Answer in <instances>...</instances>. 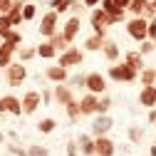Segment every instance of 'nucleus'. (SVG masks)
Segmentation results:
<instances>
[{
	"instance_id": "f257e3e1",
	"label": "nucleus",
	"mask_w": 156,
	"mask_h": 156,
	"mask_svg": "<svg viewBox=\"0 0 156 156\" xmlns=\"http://www.w3.org/2000/svg\"><path fill=\"white\" fill-rule=\"evenodd\" d=\"M107 74H109L112 82H122V84H131V82L139 80V72H136L134 67H129L126 62H116V65H112Z\"/></svg>"
},
{
	"instance_id": "f03ea898",
	"label": "nucleus",
	"mask_w": 156,
	"mask_h": 156,
	"mask_svg": "<svg viewBox=\"0 0 156 156\" xmlns=\"http://www.w3.org/2000/svg\"><path fill=\"white\" fill-rule=\"evenodd\" d=\"M126 35L134 42L141 45L144 40H149V20H144V17H129L126 20Z\"/></svg>"
},
{
	"instance_id": "7ed1b4c3",
	"label": "nucleus",
	"mask_w": 156,
	"mask_h": 156,
	"mask_svg": "<svg viewBox=\"0 0 156 156\" xmlns=\"http://www.w3.org/2000/svg\"><path fill=\"white\" fill-rule=\"evenodd\" d=\"M114 129V116L112 114H97L92 116V124H89V131L92 136H109V131Z\"/></svg>"
},
{
	"instance_id": "20e7f679",
	"label": "nucleus",
	"mask_w": 156,
	"mask_h": 156,
	"mask_svg": "<svg viewBox=\"0 0 156 156\" xmlns=\"http://www.w3.org/2000/svg\"><path fill=\"white\" fill-rule=\"evenodd\" d=\"M84 62V50H80V47H67L62 55H57V65L60 67H65V69H69V67H80Z\"/></svg>"
},
{
	"instance_id": "39448f33",
	"label": "nucleus",
	"mask_w": 156,
	"mask_h": 156,
	"mask_svg": "<svg viewBox=\"0 0 156 156\" xmlns=\"http://www.w3.org/2000/svg\"><path fill=\"white\" fill-rule=\"evenodd\" d=\"M89 25H92L94 35H99V37H107V30L112 27V23H109V15H107L102 8H94V10L89 12Z\"/></svg>"
},
{
	"instance_id": "423d86ee",
	"label": "nucleus",
	"mask_w": 156,
	"mask_h": 156,
	"mask_svg": "<svg viewBox=\"0 0 156 156\" xmlns=\"http://www.w3.org/2000/svg\"><path fill=\"white\" fill-rule=\"evenodd\" d=\"M84 89L89 92V94H97V97H102V94H107V77L102 74V72H87V82H84Z\"/></svg>"
},
{
	"instance_id": "0eeeda50",
	"label": "nucleus",
	"mask_w": 156,
	"mask_h": 156,
	"mask_svg": "<svg viewBox=\"0 0 156 156\" xmlns=\"http://www.w3.org/2000/svg\"><path fill=\"white\" fill-rule=\"evenodd\" d=\"M8 84L15 89V87H23L25 84V80H27V67L23 65V62H12L8 69Z\"/></svg>"
},
{
	"instance_id": "6e6552de",
	"label": "nucleus",
	"mask_w": 156,
	"mask_h": 156,
	"mask_svg": "<svg viewBox=\"0 0 156 156\" xmlns=\"http://www.w3.org/2000/svg\"><path fill=\"white\" fill-rule=\"evenodd\" d=\"M57 20H60V15H57L55 10H47L42 15V20H40V27H37V32H40L45 40H50V37L57 32Z\"/></svg>"
},
{
	"instance_id": "1a4fd4ad",
	"label": "nucleus",
	"mask_w": 156,
	"mask_h": 156,
	"mask_svg": "<svg viewBox=\"0 0 156 156\" xmlns=\"http://www.w3.org/2000/svg\"><path fill=\"white\" fill-rule=\"evenodd\" d=\"M23 114H35L37 109H40V104H42V97H40V92H35V89H30V92H25L23 97Z\"/></svg>"
},
{
	"instance_id": "9d476101",
	"label": "nucleus",
	"mask_w": 156,
	"mask_h": 156,
	"mask_svg": "<svg viewBox=\"0 0 156 156\" xmlns=\"http://www.w3.org/2000/svg\"><path fill=\"white\" fill-rule=\"evenodd\" d=\"M3 112L5 114H12V116H20L23 114V99L15 97L12 92L10 94H3Z\"/></svg>"
},
{
	"instance_id": "9b49d317",
	"label": "nucleus",
	"mask_w": 156,
	"mask_h": 156,
	"mask_svg": "<svg viewBox=\"0 0 156 156\" xmlns=\"http://www.w3.org/2000/svg\"><path fill=\"white\" fill-rule=\"evenodd\" d=\"M94 151H97V156H114L116 154V144L109 136H97L94 139Z\"/></svg>"
},
{
	"instance_id": "f8f14e48",
	"label": "nucleus",
	"mask_w": 156,
	"mask_h": 156,
	"mask_svg": "<svg viewBox=\"0 0 156 156\" xmlns=\"http://www.w3.org/2000/svg\"><path fill=\"white\" fill-rule=\"evenodd\" d=\"M97 104H99V97L84 92V97L80 99V112H82V116H97Z\"/></svg>"
},
{
	"instance_id": "ddd939ff",
	"label": "nucleus",
	"mask_w": 156,
	"mask_h": 156,
	"mask_svg": "<svg viewBox=\"0 0 156 156\" xmlns=\"http://www.w3.org/2000/svg\"><path fill=\"white\" fill-rule=\"evenodd\" d=\"M45 77H47L50 82H55V84H67L69 72H67L65 67H60V65H50V67L45 69Z\"/></svg>"
},
{
	"instance_id": "4468645a",
	"label": "nucleus",
	"mask_w": 156,
	"mask_h": 156,
	"mask_svg": "<svg viewBox=\"0 0 156 156\" xmlns=\"http://www.w3.org/2000/svg\"><path fill=\"white\" fill-rule=\"evenodd\" d=\"M52 99H55L57 104L67 107L69 102H74V92H72L67 84H55V89H52Z\"/></svg>"
},
{
	"instance_id": "2eb2a0df",
	"label": "nucleus",
	"mask_w": 156,
	"mask_h": 156,
	"mask_svg": "<svg viewBox=\"0 0 156 156\" xmlns=\"http://www.w3.org/2000/svg\"><path fill=\"white\" fill-rule=\"evenodd\" d=\"M74 141H77V149H80V156H97V151H94V136L92 134H80Z\"/></svg>"
},
{
	"instance_id": "dca6fc26",
	"label": "nucleus",
	"mask_w": 156,
	"mask_h": 156,
	"mask_svg": "<svg viewBox=\"0 0 156 156\" xmlns=\"http://www.w3.org/2000/svg\"><path fill=\"white\" fill-rule=\"evenodd\" d=\"M80 30H82V20H80L77 15H72V17H67V23H65V27H62V35L67 37V42L72 45V40L80 35Z\"/></svg>"
},
{
	"instance_id": "f3484780",
	"label": "nucleus",
	"mask_w": 156,
	"mask_h": 156,
	"mask_svg": "<svg viewBox=\"0 0 156 156\" xmlns=\"http://www.w3.org/2000/svg\"><path fill=\"white\" fill-rule=\"evenodd\" d=\"M17 52V45L12 42H0V69H8L12 65V55Z\"/></svg>"
},
{
	"instance_id": "a211bd4d",
	"label": "nucleus",
	"mask_w": 156,
	"mask_h": 156,
	"mask_svg": "<svg viewBox=\"0 0 156 156\" xmlns=\"http://www.w3.org/2000/svg\"><path fill=\"white\" fill-rule=\"evenodd\" d=\"M102 55H104V60H109L112 65H116L119 62V57H122V50H119V45H116L114 40H104V47H102Z\"/></svg>"
},
{
	"instance_id": "6ab92c4d",
	"label": "nucleus",
	"mask_w": 156,
	"mask_h": 156,
	"mask_svg": "<svg viewBox=\"0 0 156 156\" xmlns=\"http://www.w3.org/2000/svg\"><path fill=\"white\" fill-rule=\"evenodd\" d=\"M139 104L146 109H156V84L154 87H141L139 92Z\"/></svg>"
},
{
	"instance_id": "aec40b11",
	"label": "nucleus",
	"mask_w": 156,
	"mask_h": 156,
	"mask_svg": "<svg viewBox=\"0 0 156 156\" xmlns=\"http://www.w3.org/2000/svg\"><path fill=\"white\" fill-rule=\"evenodd\" d=\"M124 62L129 65V67H134L136 72H141L146 65H144V57L139 55V50H129V52H124Z\"/></svg>"
},
{
	"instance_id": "412c9836",
	"label": "nucleus",
	"mask_w": 156,
	"mask_h": 156,
	"mask_svg": "<svg viewBox=\"0 0 156 156\" xmlns=\"http://www.w3.org/2000/svg\"><path fill=\"white\" fill-rule=\"evenodd\" d=\"M104 40H107V37H99V35H94V32H92L87 40H84V52H102Z\"/></svg>"
},
{
	"instance_id": "4be33fe9",
	"label": "nucleus",
	"mask_w": 156,
	"mask_h": 156,
	"mask_svg": "<svg viewBox=\"0 0 156 156\" xmlns=\"http://www.w3.org/2000/svg\"><path fill=\"white\" fill-rule=\"evenodd\" d=\"M0 40H3V42H12V45L20 47L23 45V35L17 32L15 27H8V30H0Z\"/></svg>"
},
{
	"instance_id": "5701e85b",
	"label": "nucleus",
	"mask_w": 156,
	"mask_h": 156,
	"mask_svg": "<svg viewBox=\"0 0 156 156\" xmlns=\"http://www.w3.org/2000/svg\"><path fill=\"white\" fill-rule=\"evenodd\" d=\"M149 5H151V0H131V5H129L126 12H131V17H141Z\"/></svg>"
},
{
	"instance_id": "b1692460",
	"label": "nucleus",
	"mask_w": 156,
	"mask_h": 156,
	"mask_svg": "<svg viewBox=\"0 0 156 156\" xmlns=\"http://www.w3.org/2000/svg\"><path fill=\"white\" fill-rule=\"evenodd\" d=\"M139 80H141V87H154L156 84V67H144L139 72Z\"/></svg>"
},
{
	"instance_id": "393cba45",
	"label": "nucleus",
	"mask_w": 156,
	"mask_h": 156,
	"mask_svg": "<svg viewBox=\"0 0 156 156\" xmlns=\"http://www.w3.org/2000/svg\"><path fill=\"white\" fill-rule=\"evenodd\" d=\"M37 57H42V60H55L57 57V50L52 47L50 40H45L42 45H37Z\"/></svg>"
},
{
	"instance_id": "a878e982",
	"label": "nucleus",
	"mask_w": 156,
	"mask_h": 156,
	"mask_svg": "<svg viewBox=\"0 0 156 156\" xmlns=\"http://www.w3.org/2000/svg\"><path fill=\"white\" fill-rule=\"evenodd\" d=\"M50 42H52V47L57 50V55H62V52H65L67 47H72V45L67 42V37H65L62 32H55V35L50 37Z\"/></svg>"
},
{
	"instance_id": "bb28decb",
	"label": "nucleus",
	"mask_w": 156,
	"mask_h": 156,
	"mask_svg": "<svg viewBox=\"0 0 156 156\" xmlns=\"http://www.w3.org/2000/svg\"><path fill=\"white\" fill-rule=\"evenodd\" d=\"M65 114H67V119L74 124V122H80V116H82V112H80V102H69L67 107H65Z\"/></svg>"
},
{
	"instance_id": "cd10ccee",
	"label": "nucleus",
	"mask_w": 156,
	"mask_h": 156,
	"mask_svg": "<svg viewBox=\"0 0 156 156\" xmlns=\"http://www.w3.org/2000/svg\"><path fill=\"white\" fill-rule=\"evenodd\" d=\"M72 5H74V0H50V10H55L57 15L72 10Z\"/></svg>"
},
{
	"instance_id": "c85d7f7f",
	"label": "nucleus",
	"mask_w": 156,
	"mask_h": 156,
	"mask_svg": "<svg viewBox=\"0 0 156 156\" xmlns=\"http://www.w3.org/2000/svg\"><path fill=\"white\" fill-rule=\"evenodd\" d=\"M55 129H57V122L52 119V116H45V119L37 122V131H40V134H52Z\"/></svg>"
},
{
	"instance_id": "c756f323",
	"label": "nucleus",
	"mask_w": 156,
	"mask_h": 156,
	"mask_svg": "<svg viewBox=\"0 0 156 156\" xmlns=\"http://www.w3.org/2000/svg\"><path fill=\"white\" fill-rule=\"evenodd\" d=\"M84 82H87V74L77 72V74H69V80H67V87H69V89H84Z\"/></svg>"
},
{
	"instance_id": "7c9ffc66",
	"label": "nucleus",
	"mask_w": 156,
	"mask_h": 156,
	"mask_svg": "<svg viewBox=\"0 0 156 156\" xmlns=\"http://www.w3.org/2000/svg\"><path fill=\"white\" fill-rule=\"evenodd\" d=\"M126 139H129L131 144H141V141H144V129H141V126H129V129H126Z\"/></svg>"
},
{
	"instance_id": "2f4dec72",
	"label": "nucleus",
	"mask_w": 156,
	"mask_h": 156,
	"mask_svg": "<svg viewBox=\"0 0 156 156\" xmlns=\"http://www.w3.org/2000/svg\"><path fill=\"white\" fill-rule=\"evenodd\" d=\"M17 57H20V62L25 65V62H30V60L37 57V47H20L17 50Z\"/></svg>"
},
{
	"instance_id": "473e14b6",
	"label": "nucleus",
	"mask_w": 156,
	"mask_h": 156,
	"mask_svg": "<svg viewBox=\"0 0 156 156\" xmlns=\"http://www.w3.org/2000/svg\"><path fill=\"white\" fill-rule=\"evenodd\" d=\"M109 109H112V97L102 94L99 97V104H97V114H109Z\"/></svg>"
},
{
	"instance_id": "72a5a7b5",
	"label": "nucleus",
	"mask_w": 156,
	"mask_h": 156,
	"mask_svg": "<svg viewBox=\"0 0 156 156\" xmlns=\"http://www.w3.org/2000/svg\"><path fill=\"white\" fill-rule=\"evenodd\" d=\"M27 156H50V149L42 144H32V146H27Z\"/></svg>"
},
{
	"instance_id": "f704fd0d",
	"label": "nucleus",
	"mask_w": 156,
	"mask_h": 156,
	"mask_svg": "<svg viewBox=\"0 0 156 156\" xmlns=\"http://www.w3.org/2000/svg\"><path fill=\"white\" fill-rule=\"evenodd\" d=\"M35 15H37V5H35V3H25V8H23V20L30 23Z\"/></svg>"
},
{
	"instance_id": "c9c22d12",
	"label": "nucleus",
	"mask_w": 156,
	"mask_h": 156,
	"mask_svg": "<svg viewBox=\"0 0 156 156\" xmlns=\"http://www.w3.org/2000/svg\"><path fill=\"white\" fill-rule=\"evenodd\" d=\"M8 154L10 156H27V149H23L17 141H12V144H8Z\"/></svg>"
},
{
	"instance_id": "e433bc0d",
	"label": "nucleus",
	"mask_w": 156,
	"mask_h": 156,
	"mask_svg": "<svg viewBox=\"0 0 156 156\" xmlns=\"http://www.w3.org/2000/svg\"><path fill=\"white\" fill-rule=\"evenodd\" d=\"M8 20H10V27H17V25H23V23H25V20H23V12H20V10H10Z\"/></svg>"
},
{
	"instance_id": "4c0bfd02",
	"label": "nucleus",
	"mask_w": 156,
	"mask_h": 156,
	"mask_svg": "<svg viewBox=\"0 0 156 156\" xmlns=\"http://www.w3.org/2000/svg\"><path fill=\"white\" fill-rule=\"evenodd\" d=\"M151 52H156V45H154L151 40H144V42L139 45V55L146 57V55H151Z\"/></svg>"
},
{
	"instance_id": "58836bf2",
	"label": "nucleus",
	"mask_w": 156,
	"mask_h": 156,
	"mask_svg": "<svg viewBox=\"0 0 156 156\" xmlns=\"http://www.w3.org/2000/svg\"><path fill=\"white\" fill-rule=\"evenodd\" d=\"M65 156H80V149H77V141H74V139L67 141V151H65Z\"/></svg>"
},
{
	"instance_id": "ea45409f",
	"label": "nucleus",
	"mask_w": 156,
	"mask_h": 156,
	"mask_svg": "<svg viewBox=\"0 0 156 156\" xmlns=\"http://www.w3.org/2000/svg\"><path fill=\"white\" fill-rule=\"evenodd\" d=\"M149 40L156 45V17H151V20H149Z\"/></svg>"
},
{
	"instance_id": "a19ab883",
	"label": "nucleus",
	"mask_w": 156,
	"mask_h": 156,
	"mask_svg": "<svg viewBox=\"0 0 156 156\" xmlns=\"http://www.w3.org/2000/svg\"><path fill=\"white\" fill-rule=\"evenodd\" d=\"M12 10V0H0V15H10Z\"/></svg>"
},
{
	"instance_id": "79ce46f5",
	"label": "nucleus",
	"mask_w": 156,
	"mask_h": 156,
	"mask_svg": "<svg viewBox=\"0 0 156 156\" xmlns=\"http://www.w3.org/2000/svg\"><path fill=\"white\" fill-rule=\"evenodd\" d=\"M40 97H42V104H50L52 102V89H40Z\"/></svg>"
},
{
	"instance_id": "37998d69",
	"label": "nucleus",
	"mask_w": 156,
	"mask_h": 156,
	"mask_svg": "<svg viewBox=\"0 0 156 156\" xmlns=\"http://www.w3.org/2000/svg\"><path fill=\"white\" fill-rule=\"evenodd\" d=\"M112 3L119 8V10H129V5H131V0H112Z\"/></svg>"
},
{
	"instance_id": "c03bdc74",
	"label": "nucleus",
	"mask_w": 156,
	"mask_h": 156,
	"mask_svg": "<svg viewBox=\"0 0 156 156\" xmlns=\"http://www.w3.org/2000/svg\"><path fill=\"white\" fill-rule=\"evenodd\" d=\"M82 5L89 8V10H94V8H99V5H102V0H82Z\"/></svg>"
},
{
	"instance_id": "a18cd8bd",
	"label": "nucleus",
	"mask_w": 156,
	"mask_h": 156,
	"mask_svg": "<svg viewBox=\"0 0 156 156\" xmlns=\"http://www.w3.org/2000/svg\"><path fill=\"white\" fill-rule=\"evenodd\" d=\"M10 27V20H8V15H0V30H8Z\"/></svg>"
},
{
	"instance_id": "49530a36",
	"label": "nucleus",
	"mask_w": 156,
	"mask_h": 156,
	"mask_svg": "<svg viewBox=\"0 0 156 156\" xmlns=\"http://www.w3.org/2000/svg\"><path fill=\"white\" fill-rule=\"evenodd\" d=\"M149 124H156V109H149Z\"/></svg>"
},
{
	"instance_id": "de8ad7c7",
	"label": "nucleus",
	"mask_w": 156,
	"mask_h": 156,
	"mask_svg": "<svg viewBox=\"0 0 156 156\" xmlns=\"http://www.w3.org/2000/svg\"><path fill=\"white\" fill-rule=\"evenodd\" d=\"M149 156H156V144H151V149H149Z\"/></svg>"
},
{
	"instance_id": "09e8293b",
	"label": "nucleus",
	"mask_w": 156,
	"mask_h": 156,
	"mask_svg": "<svg viewBox=\"0 0 156 156\" xmlns=\"http://www.w3.org/2000/svg\"><path fill=\"white\" fill-rule=\"evenodd\" d=\"M0 144H5V131L0 129Z\"/></svg>"
},
{
	"instance_id": "8fccbe9b",
	"label": "nucleus",
	"mask_w": 156,
	"mask_h": 156,
	"mask_svg": "<svg viewBox=\"0 0 156 156\" xmlns=\"http://www.w3.org/2000/svg\"><path fill=\"white\" fill-rule=\"evenodd\" d=\"M0 114H5V112H3V97H0Z\"/></svg>"
},
{
	"instance_id": "3c124183",
	"label": "nucleus",
	"mask_w": 156,
	"mask_h": 156,
	"mask_svg": "<svg viewBox=\"0 0 156 156\" xmlns=\"http://www.w3.org/2000/svg\"><path fill=\"white\" fill-rule=\"evenodd\" d=\"M151 5H154V10H156V0H151Z\"/></svg>"
},
{
	"instance_id": "603ef678",
	"label": "nucleus",
	"mask_w": 156,
	"mask_h": 156,
	"mask_svg": "<svg viewBox=\"0 0 156 156\" xmlns=\"http://www.w3.org/2000/svg\"><path fill=\"white\" fill-rule=\"evenodd\" d=\"M154 144H156V139H154Z\"/></svg>"
},
{
	"instance_id": "864d4df0",
	"label": "nucleus",
	"mask_w": 156,
	"mask_h": 156,
	"mask_svg": "<svg viewBox=\"0 0 156 156\" xmlns=\"http://www.w3.org/2000/svg\"><path fill=\"white\" fill-rule=\"evenodd\" d=\"M122 156H126V154H122Z\"/></svg>"
},
{
	"instance_id": "5fc2aeb1",
	"label": "nucleus",
	"mask_w": 156,
	"mask_h": 156,
	"mask_svg": "<svg viewBox=\"0 0 156 156\" xmlns=\"http://www.w3.org/2000/svg\"><path fill=\"white\" fill-rule=\"evenodd\" d=\"M144 156H149V154H144Z\"/></svg>"
},
{
	"instance_id": "6e6d98bb",
	"label": "nucleus",
	"mask_w": 156,
	"mask_h": 156,
	"mask_svg": "<svg viewBox=\"0 0 156 156\" xmlns=\"http://www.w3.org/2000/svg\"><path fill=\"white\" fill-rule=\"evenodd\" d=\"M154 126H156V124H154Z\"/></svg>"
}]
</instances>
